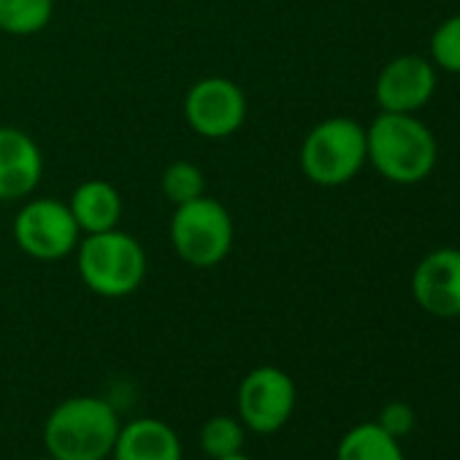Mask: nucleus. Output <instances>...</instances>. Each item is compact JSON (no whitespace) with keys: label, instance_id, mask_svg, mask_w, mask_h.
I'll return each instance as SVG.
<instances>
[{"label":"nucleus","instance_id":"obj_1","mask_svg":"<svg viewBox=\"0 0 460 460\" xmlns=\"http://www.w3.org/2000/svg\"><path fill=\"white\" fill-rule=\"evenodd\" d=\"M117 409L98 395L60 401L44 422L47 455L58 460H106L119 436Z\"/></svg>","mask_w":460,"mask_h":460},{"label":"nucleus","instance_id":"obj_20","mask_svg":"<svg viewBox=\"0 0 460 460\" xmlns=\"http://www.w3.org/2000/svg\"><path fill=\"white\" fill-rule=\"evenodd\" d=\"M219 460H252L250 455H244V452H239V455H230V457H219Z\"/></svg>","mask_w":460,"mask_h":460},{"label":"nucleus","instance_id":"obj_8","mask_svg":"<svg viewBox=\"0 0 460 460\" xmlns=\"http://www.w3.org/2000/svg\"><path fill=\"white\" fill-rule=\"evenodd\" d=\"M184 119L203 138H230L247 119V95L234 79L206 76L187 90Z\"/></svg>","mask_w":460,"mask_h":460},{"label":"nucleus","instance_id":"obj_9","mask_svg":"<svg viewBox=\"0 0 460 460\" xmlns=\"http://www.w3.org/2000/svg\"><path fill=\"white\" fill-rule=\"evenodd\" d=\"M436 90V71L425 58L403 55L390 60L376 76V103L382 111L411 114L422 109Z\"/></svg>","mask_w":460,"mask_h":460},{"label":"nucleus","instance_id":"obj_4","mask_svg":"<svg viewBox=\"0 0 460 460\" xmlns=\"http://www.w3.org/2000/svg\"><path fill=\"white\" fill-rule=\"evenodd\" d=\"M171 244L173 252L192 269L219 266L234 250L236 227L230 211L214 198H195L173 208L171 217Z\"/></svg>","mask_w":460,"mask_h":460},{"label":"nucleus","instance_id":"obj_16","mask_svg":"<svg viewBox=\"0 0 460 460\" xmlns=\"http://www.w3.org/2000/svg\"><path fill=\"white\" fill-rule=\"evenodd\" d=\"M244 438H247L244 422L230 414H214L200 428V447L211 460L244 452Z\"/></svg>","mask_w":460,"mask_h":460},{"label":"nucleus","instance_id":"obj_5","mask_svg":"<svg viewBox=\"0 0 460 460\" xmlns=\"http://www.w3.org/2000/svg\"><path fill=\"white\" fill-rule=\"evenodd\" d=\"M366 165V128L349 117L314 125L301 144V171L320 187H341Z\"/></svg>","mask_w":460,"mask_h":460},{"label":"nucleus","instance_id":"obj_17","mask_svg":"<svg viewBox=\"0 0 460 460\" xmlns=\"http://www.w3.org/2000/svg\"><path fill=\"white\" fill-rule=\"evenodd\" d=\"M163 195L173 203V206H181V203H190L195 198L203 195L206 190V179H203V171L190 163V160H176L171 163L165 171H163Z\"/></svg>","mask_w":460,"mask_h":460},{"label":"nucleus","instance_id":"obj_7","mask_svg":"<svg viewBox=\"0 0 460 460\" xmlns=\"http://www.w3.org/2000/svg\"><path fill=\"white\" fill-rule=\"evenodd\" d=\"M239 420L252 433H277L288 425L296 409V382L288 371L277 366L252 368L236 395Z\"/></svg>","mask_w":460,"mask_h":460},{"label":"nucleus","instance_id":"obj_3","mask_svg":"<svg viewBox=\"0 0 460 460\" xmlns=\"http://www.w3.org/2000/svg\"><path fill=\"white\" fill-rule=\"evenodd\" d=\"M76 271L84 288L101 298L133 296L146 277V252L125 230L87 234L76 247Z\"/></svg>","mask_w":460,"mask_h":460},{"label":"nucleus","instance_id":"obj_18","mask_svg":"<svg viewBox=\"0 0 460 460\" xmlns=\"http://www.w3.org/2000/svg\"><path fill=\"white\" fill-rule=\"evenodd\" d=\"M430 58L438 68L460 74V14L444 20L430 36Z\"/></svg>","mask_w":460,"mask_h":460},{"label":"nucleus","instance_id":"obj_14","mask_svg":"<svg viewBox=\"0 0 460 460\" xmlns=\"http://www.w3.org/2000/svg\"><path fill=\"white\" fill-rule=\"evenodd\" d=\"M336 460H406L398 438L382 430L376 422H360L344 433L336 449Z\"/></svg>","mask_w":460,"mask_h":460},{"label":"nucleus","instance_id":"obj_15","mask_svg":"<svg viewBox=\"0 0 460 460\" xmlns=\"http://www.w3.org/2000/svg\"><path fill=\"white\" fill-rule=\"evenodd\" d=\"M55 14V0H0V33L36 36Z\"/></svg>","mask_w":460,"mask_h":460},{"label":"nucleus","instance_id":"obj_10","mask_svg":"<svg viewBox=\"0 0 460 460\" xmlns=\"http://www.w3.org/2000/svg\"><path fill=\"white\" fill-rule=\"evenodd\" d=\"M411 296L433 317H460V250L425 255L414 269Z\"/></svg>","mask_w":460,"mask_h":460},{"label":"nucleus","instance_id":"obj_11","mask_svg":"<svg viewBox=\"0 0 460 460\" xmlns=\"http://www.w3.org/2000/svg\"><path fill=\"white\" fill-rule=\"evenodd\" d=\"M44 176V155L36 138L20 128H0V200L28 198Z\"/></svg>","mask_w":460,"mask_h":460},{"label":"nucleus","instance_id":"obj_19","mask_svg":"<svg viewBox=\"0 0 460 460\" xmlns=\"http://www.w3.org/2000/svg\"><path fill=\"white\" fill-rule=\"evenodd\" d=\"M376 425H379L382 430H387L390 436L401 438V436L411 433V428H414V409H411L409 403H403V401H390V403L379 411Z\"/></svg>","mask_w":460,"mask_h":460},{"label":"nucleus","instance_id":"obj_13","mask_svg":"<svg viewBox=\"0 0 460 460\" xmlns=\"http://www.w3.org/2000/svg\"><path fill=\"white\" fill-rule=\"evenodd\" d=\"M68 208L84 236L114 230L119 227V219H122V198L117 187L106 179L82 181L68 198Z\"/></svg>","mask_w":460,"mask_h":460},{"label":"nucleus","instance_id":"obj_6","mask_svg":"<svg viewBox=\"0 0 460 460\" xmlns=\"http://www.w3.org/2000/svg\"><path fill=\"white\" fill-rule=\"evenodd\" d=\"M14 242L17 247L44 263H55L76 252L82 230L66 200L58 198H33L14 217Z\"/></svg>","mask_w":460,"mask_h":460},{"label":"nucleus","instance_id":"obj_2","mask_svg":"<svg viewBox=\"0 0 460 460\" xmlns=\"http://www.w3.org/2000/svg\"><path fill=\"white\" fill-rule=\"evenodd\" d=\"M366 160L395 184H417L436 165V138L411 114L382 111L366 128Z\"/></svg>","mask_w":460,"mask_h":460},{"label":"nucleus","instance_id":"obj_21","mask_svg":"<svg viewBox=\"0 0 460 460\" xmlns=\"http://www.w3.org/2000/svg\"><path fill=\"white\" fill-rule=\"evenodd\" d=\"M36 460H58V457H52V455H44V457H36Z\"/></svg>","mask_w":460,"mask_h":460},{"label":"nucleus","instance_id":"obj_12","mask_svg":"<svg viewBox=\"0 0 460 460\" xmlns=\"http://www.w3.org/2000/svg\"><path fill=\"white\" fill-rule=\"evenodd\" d=\"M114 460H181V438L176 430L155 417H138L119 428Z\"/></svg>","mask_w":460,"mask_h":460}]
</instances>
